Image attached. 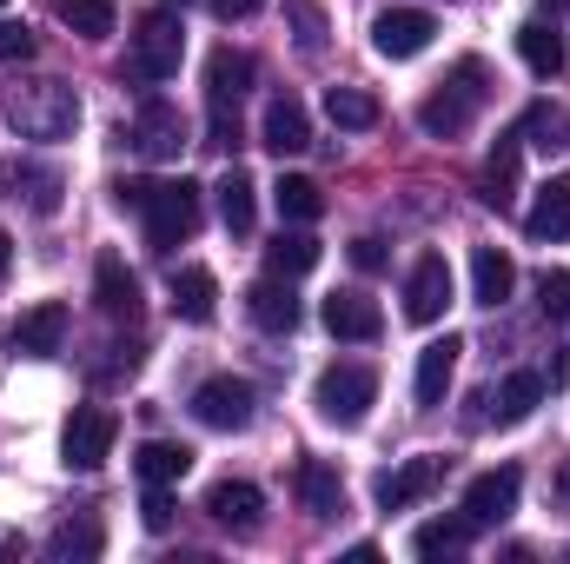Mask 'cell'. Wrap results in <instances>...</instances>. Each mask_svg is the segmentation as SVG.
Returning a JSON list of instances; mask_svg holds the SVG:
<instances>
[{
	"instance_id": "cell-1",
	"label": "cell",
	"mask_w": 570,
	"mask_h": 564,
	"mask_svg": "<svg viewBox=\"0 0 570 564\" xmlns=\"http://www.w3.org/2000/svg\"><path fill=\"white\" fill-rule=\"evenodd\" d=\"M0 107H7V127H13L20 140H67V134L80 127V94H73L67 80H53V74L13 80Z\"/></svg>"
},
{
	"instance_id": "cell-2",
	"label": "cell",
	"mask_w": 570,
	"mask_h": 564,
	"mask_svg": "<svg viewBox=\"0 0 570 564\" xmlns=\"http://www.w3.org/2000/svg\"><path fill=\"white\" fill-rule=\"evenodd\" d=\"M491 100V74H484V60L478 54H464L444 80H438V94H425V107H419V127H425L431 140H458L471 120H478V107Z\"/></svg>"
},
{
	"instance_id": "cell-3",
	"label": "cell",
	"mask_w": 570,
	"mask_h": 564,
	"mask_svg": "<svg viewBox=\"0 0 570 564\" xmlns=\"http://www.w3.org/2000/svg\"><path fill=\"white\" fill-rule=\"evenodd\" d=\"M179 54H186V27H179V13H173V7L146 13L140 27H134V47H127V80H134V87H159V80H173V74H179Z\"/></svg>"
},
{
	"instance_id": "cell-4",
	"label": "cell",
	"mask_w": 570,
	"mask_h": 564,
	"mask_svg": "<svg viewBox=\"0 0 570 564\" xmlns=\"http://www.w3.org/2000/svg\"><path fill=\"white\" fill-rule=\"evenodd\" d=\"M372 399H379V372H372V366H325V372H318V392H312L318 419L345 425V431L365 425Z\"/></svg>"
},
{
	"instance_id": "cell-5",
	"label": "cell",
	"mask_w": 570,
	"mask_h": 564,
	"mask_svg": "<svg viewBox=\"0 0 570 564\" xmlns=\"http://www.w3.org/2000/svg\"><path fill=\"white\" fill-rule=\"evenodd\" d=\"M140 220H146V246H153V253H173V246L193 240V226H199V186H193V179H159Z\"/></svg>"
},
{
	"instance_id": "cell-6",
	"label": "cell",
	"mask_w": 570,
	"mask_h": 564,
	"mask_svg": "<svg viewBox=\"0 0 570 564\" xmlns=\"http://www.w3.org/2000/svg\"><path fill=\"white\" fill-rule=\"evenodd\" d=\"M431 33H438V20H431L425 7H385V13L372 20V47H379L385 60H419L431 47Z\"/></svg>"
},
{
	"instance_id": "cell-7",
	"label": "cell",
	"mask_w": 570,
	"mask_h": 564,
	"mask_svg": "<svg viewBox=\"0 0 570 564\" xmlns=\"http://www.w3.org/2000/svg\"><path fill=\"white\" fill-rule=\"evenodd\" d=\"M518 492H524V478H518V465H498V471H478L471 485H464V518L484 532V525H504L511 512H518Z\"/></svg>"
},
{
	"instance_id": "cell-8",
	"label": "cell",
	"mask_w": 570,
	"mask_h": 564,
	"mask_svg": "<svg viewBox=\"0 0 570 564\" xmlns=\"http://www.w3.org/2000/svg\"><path fill=\"white\" fill-rule=\"evenodd\" d=\"M193 419L213 425V431L253 425V386H246V379H206V386L193 392Z\"/></svg>"
},
{
	"instance_id": "cell-9",
	"label": "cell",
	"mask_w": 570,
	"mask_h": 564,
	"mask_svg": "<svg viewBox=\"0 0 570 564\" xmlns=\"http://www.w3.org/2000/svg\"><path fill=\"white\" fill-rule=\"evenodd\" d=\"M114 438H120V419H114V412H100V406H87V412H73V419H67V438H60V451H67V465L94 471V465H107Z\"/></svg>"
},
{
	"instance_id": "cell-10",
	"label": "cell",
	"mask_w": 570,
	"mask_h": 564,
	"mask_svg": "<svg viewBox=\"0 0 570 564\" xmlns=\"http://www.w3.org/2000/svg\"><path fill=\"white\" fill-rule=\"evenodd\" d=\"M127 140H134L140 159H179V146H186V120H179V107H166V100H140Z\"/></svg>"
},
{
	"instance_id": "cell-11",
	"label": "cell",
	"mask_w": 570,
	"mask_h": 564,
	"mask_svg": "<svg viewBox=\"0 0 570 564\" xmlns=\"http://www.w3.org/2000/svg\"><path fill=\"white\" fill-rule=\"evenodd\" d=\"M444 305H451V266H444V253H425L405 280V319L431 325V319H444Z\"/></svg>"
},
{
	"instance_id": "cell-12",
	"label": "cell",
	"mask_w": 570,
	"mask_h": 564,
	"mask_svg": "<svg viewBox=\"0 0 570 564\" xmlns=\"http://www.w3.org/2000/svg\"><path fill=\"white\" fill-rule=\"evenodd\" d=\"M253 54H233V47H219L213 60H206V107L213 114H239V100H246V87H253Z\"/></svg>"
},
{
	"instance_id": "cell-13",
	"label": "cell",
	"mask_w": 570,
	"mask_h": 564,
	"mask_svg": "<svg viewBox=\"0 0 570 564\" xmlns=\"http://www.w3.org/2000/svg\"><path fill=\"white\" fill-rule=\"evenodd\" d=\"M524 233H531L538 246L570 240V173H551V179L538 186V200H531V213H524Z\"/></svg>"
},
{
	"instance_id": "cell-14",
	"label": "cell",
	"mask_w": 570,
	"mask_h": 564,
	"mask_svg": "<svg viewBox=\"0 0 570 564\" xmlns=\"http://www.w3.org/2000/svg\"><path fill=\"white\" fill-rule=\"evenodd\" d=\"M325 332L332 339H352V346H372L385 332V312L365 299V292H332L325 299Z\"/></svg>"
},
{
	"instance_id": "cell-15",
	"label": "cell",
	"mask_w": 570,
	"mask_h": 564,
	"mask_svg": "<svg viewBox=\"0 0 570 564\" xmlns=\"http://www.w3.org/2000/svg\"><path fill=\"white\" fill-rule=\"evenodd\" d=\"M438 478H444V458H405L399 471L379 478V505H385V512H412L419 498L438 492Z\"/></svg>"
},
{
	"instance_id": "cell-16",
	"label": "cell",
	"mask_w": 570,
	"mask_h": 564,
	"mask_svg": "<svg viewBox=\"0 0 570 564\" xmlns=\"http://www.w3.org/2000/svg\"><path fill=\"white\" fill-rule=\"evenodd\" d=\"M206 512H213V525H226V532H259L266 498H259V485H246V478H219V485L206 492Z\"/></svg>"
},
{
	"instance_id": "cell-17",
	"label": "cell",
	"mask_w": 570,
	"mask_h": 564,
	"mask_svg": "<svg viewBox=\"0 0 570 564\" xmlns=\"http://www.w3.org/2000/svg\"><path fill=\"white\" fill-rule=\"evenodd\" d=\"M94 305L107 319H140V280L127 273L120 253H100V266H94Z\"/></svg>"
},
{
	"instance_id": "cell-18",
	"label": "cell",
	"mask_w": 570,
	"mask_h": 564,
	"mask_svg": "<svg viewBox=\"0 0 570 564\" xmlns=\"http://www.w3.org/2000/svg\"><path fill=\"white\" fill-rule=\"evenodd\" d=\"M458 352H464V339H431L425 352H419V379H412V392H419V406H444V392H451V372H458Z\"/></svg>"
},
{
	"instance_id": "cell-19",
	"label": "cell",
	"mask_w": 570,
	"mask_h": 564,
	"mask_svg": "<svg viewBox=\"0 0 570 564\" xmlns=\"http://www.w3.org/2000/svg\"><path fill=\"white\" fill-rule=\"evenodd\" d=\"M484 419H498V425H524L538 406H544V372H511L498 392H484Z\"/></svg>"
},
{
	"instance_id": "cell-20",
	"label": "cell",
	"mask_w": 570,
	"mask_h": 564,
	"mask_svg": "<svg viewBox=\"0 0 570 564\" xmlns=\"http://www.w3.org/2000/svg\"><path fill=\"white\" fill-rule=\"evenodd\" d=\"M60 339H67V305H60V299L33 305V312L13 325V352H27V359H47V352H60Z\"/></svg>"
},
{
	"instance_id": "cell-21",
	"label": "cell",
	"mask_w": 570,
	"mask_h": 564,
	"mask_svg": "<svg viewBox=\"0 0 570 564\" xmlns=\"http://www.w3.org/2000/svg\"><path fill=\"white\" fill-rule=\"evenodd\" d=\"M173 312H179L186 325H213V312H219V280H213L206 266H179V273H173Z\"/></svg>"
},
{
	"instance_id": "cell-22",
	"label": "cell",
	"mask_w": 570,
	"mask_h": 564,
	"mask_svg": "<svg viewBox=\"0 0 570 564\" xmlns=\"http://www.w3.org/2000/svg\"><path fill=\"white\" fill-rule=\"evenodd\" d=\"M259 140L273 146V153H305L312 146V120H305V107L292 100V94H279L273 107H266V120H259Z\"/></svg>"
},
{
	"instance_id": "cell-23",
	"label": "cell",
	"mask_w": 570,
	"mask_h": 564,
	"mask_svg": "<svg viewBox=\"0 0 570 564\" xmlns=\"http://www.w3.org/2000/svg\"><path fill=\"white\" fill-rule=\"evenodd\" d=\"M511 285H518V266H511V253H498V246H478L471 253V299L478 305H504L511 299Z\"/></svg>"
},
{
	"instance_id": "cell-24",
	"label": "cell",
	"mask_w": 570,
	"mask_h": 564,
	"mask_svg": "<svg viewBox=\"0 0 570 564\" xmlns=\"http://www.w3.org/2000/svg\"><path fill=\"white\" fill-rule=\"evenodd\" d=\"M219 220H226V233H233V240H246V233H253V220H259V186H253V173H246V166H233V173L219 179Z\"/></svg>"
},
{
	"instance_id": "cell-25",
	"label": "cell",
	"mask_w": 570,
	"mask_h": 564,
	"mask_svg": "<svg viewBox=\"0 0 570 564\" xmlns=\"http://www.w3.org/2000/svg\"><path fill=\"white\" fill-rule=\"evenodd\" d=\"M246 312H253V325H266V332H292V325H298V299H292V285H279V273L246 292Z\"/></svg>"
},
{
	"instance_id": "cell-26",
	"label": "cell",
	"mask_w": 570,
	"mask_h": 564,
	"mask_svg": "<svg viewBox=\"0 0 570 564\" xmlns=\"http://www.w3.org/2000/svg\"><path fill=\"white\" fill-rule=\"evenodd\" d=\"M298 498H305L312 518H338V512H345V485H338V471L318 465V458L298 465Z\"/></svg>"
},
{
	"instance_id": "cell-27",
	"label": "cell",
	"mask_w": 570,
	"mask_h": 564,
	"mask_svg": "<svg viewBox=\"0 0 570 564\" xmlns=\"http://www.w3.org/2000/svg\"><path fill=\"white\" fill-rule=\"evenodd\" d=\"M273 206H279L285 226H312V220L325 213V193H318V179H305V173H285L279 186H273Z\"/></svg>"
},
{
	"instance_id": "cell-28",
	"label": "cell",
	"mask_w": 570,
	"mask_h": 564,
	"mask_svg": "<svg viewBox=\"0 0 570 564\" xmlns=\"http://www.w3.org/2000/svg\"><path fill=\"white\" fill-rule=\"evenodd\" d=\"M325 120H332L338 134H365V127H379V100H372L365 87H332V94H325Z\"/></svg>"
},
{
	"instance_id": "cell-29",
	"label": "cell",
	"mask_w": 570,
	"mask_h": 564,
	"mask_svg": "<svg viewBox=\"0 0 570 564\" xmlns=\"http://www.w3.org/2000/svg\"><path fill=\"white\" fill-rule=\"evenodd\" d=\"M518 153H524V146H518V134H504V140H498V153H491V166H484V206H498V213L518 200Z\"/></svg>"
},
{
	"instance_id": "cell-30",
	"label": "cell",
	"mask_w": 570,
	"mask_h": 564,
	"mask_svg": "<svg viewBox=\"0 0 570 564\" xmlns=\"http://www.w3.org/2000/svg\"><path fill=\"white\" fill-rule=\"evenodd\" d=\"M134 465H140L146 485H173V478H186V471H193V451H186V445H173V438H146Z\"/></svg>"
},
{
	"instance_id": "cell-31",
	"label": "cell",
	"mask_w": 570,
	"mask_h": 564,
	"mask_svg": "<svg viewBox=\"0 0 570 564\" xmlns=\"http://www.w3.org/2000/svg\"><path fill=\"white\" fill-rule=\"evenodd\" d=\"M471 532H478L471 518H431V525L412 532V552H419V558H458V552L471 545Z\"/></svg>"
},
{
	"instance_id": "cell-32",
	"label": "cell",
	"mask_w": 570,
	"mask_h": 564,
	"mask_svg": "<svg viewBox=\"0 0 570 564\" xmlns=\"http://www.w3.org/2000/svg\"><path fill=\"white\" fill-rule=\"evenodd\" d=\"M518 54H524V67H531L538 80H551V74L564 67V40H558L544 20H524V27H518Z\"/></svg>"
},
{
	"instance_id": "cell-33",
	"label": "cell",
	"mask_w": 570,
	"mask_h": 564,
	"mask_svg": "<svg viewBox=\"0 0 570 564\" xmlns=\"http://www.w3.org/2000/svg\"><path fill=\"white\" fill-rule=\"evenodd\" d=\"M266 266H273L279 280H298V273H312V266H318V240H312V233H279V240L266 246Z\"/></svg>"
},
{
	"instance_id": "cell-34",
	"label": "cell",
	"mask_w": 570,
	"mask_h": 564,
	"mask_svg": "<svg viewBox=\"0 0 570 564\" xmlns=\"http://www.w3.org/2000/svg\"><path fill=\"white\" fill-rule=\"evenodd\" d=\"M53 13H60L80 40H107V33H114V0H53Z\"/></svg>"
},
{
	"instance_id": "cell-35",
	"label": "cell",
	"mask_w": 570,
	"mask_h": 564,
	"mask_svg": "<svg viewBox=\"0 0 570 564\" xmlns=\"http://www.w3.org/2000/svg\"><path fill=\"white\" fill-rule=\"evenodd\" d=\"M285 20H292L298 54L318 60V54H325V13H318V0H285Z\"/></svg>"
},
{
	"instance_id": "cell-36",
	"label": "cell",
	"mask_w": 570,
	"mask_h": 564,
	"mask_svg": "<svg viewBox=\"0 0 570 564\" xmlns=\"http://www.w3.org/2000/svg\"><path fill=\"white\" fill-rule=\"evenodd\" d=\"M100 552V525H60L53 532V558H94Z\"/></svg>"
},
{
	"instance_id": "cell-37",
	"label": "cell",
	"mask_w": 570,
	"mask_h": 564,
	"mask_svg": "<svg viewBox=\"0 0 570 564\" xmlns=\"http://www.w3.org/2000/svg\"><path fill=\"white\" fill-rule=\"evenodd\" d=\"M0 60H33V27L27 20H0Z\"/></svg>"
},
{
	"instance_id": "cell-38",
	"label": "cell",
	"mask_w": 570,
	"mask_h": 564,
	"mask_svg": "<svg viewBox=\"0 0 570 564\" xmlns=\"http://www.w3.org/2000/svg\"><path fill=\"white\" fill-rule=\"evenodd\" d=\"M140 525H146V532H166V525H173V498H166V485H146Z\"/></svg>"
},
{
	"instance_id": "cell-39",
	"label": "cell",
	"mask_w": 570,
	"mask_h": 564,
	"mask_svg": "<svg viewBox=\"0 0 570 564\" xmlns=\"http://www.w3.org/2000/svg\"><path fill=\"white\" fill-rule=\"evenodd\" d=\"M538 299H544L551 319H570V273H544L538 280Z\"/></svg>"
},
{
	"instance_id": "cell-40",
	"label": "cell",
	"mask_w": 570,
	"mask_h": 564,
	"mask_svg": "<svg viewBox=\"0 0 570 564\" xmlns=\"http://www.w3.org/2000/svg\"><path fill=\"white\" fill-rule=\"evenodd\" d=\"M153 186H159V179H120V186H114V206H120V213H146Z\"/></svg>"
},
{
	"instance_id": "cell-41",
	"label": "cell",
	"mask_w": 570,
	"mask_h": 564,
	"mask_svg": "<svg viewBox=\"0 0 570 564\" xmlns=\"http://www.w3.org/2000/svg\"><path fill=\"white\" fill-rule=\"evenodd\" d=\"M27 186H33V193H27V200H33V213H53V206H60V179H53V173H33Z\"/></svg>"
},
{
	"instance_id": "cell-42",
	"label": "cell",
	"mask_w": 570,
	"mask_h": 564,
	"mask_svg": "<svg viewBox=\"0 0 570 564\" xmlns=\"http://www.w3.org/2000/svg\"><path fill=\"white\" fill-rule=\"evenodd\" d=\"M352 266L358 273H385V240H352Z\"/></svg>"
},
{
	"instance_id": "cell-43",
	"label": "cell",
	"mask_w": 570,
	"mask_h": 564,
	"mask_svg": "<svg viewBox=\"0 0 570 564\" xmlns=\"http://www.w3.org/2000/svg\"><path fill=\"white\" fill-rule=\"evenodd\" d=\"M206 7H213L219 20H253V13H259L266 0H206Z\"/></svg>"
},
{
	"instance_id": "cell-44",
	"label": "cell",
	"mask_w": 570,
	"mask_h": 564,
	"mask_svg": "<svg viewBox=\"0 0 570 564\" xmlns=\"http://www.w3.org/2000/svg\"><path fill=\"white\" fill-rule=\"evenodd\" d=\"M7 260H13V240H7V233H0V273H7Z\"/></svg>"
},
{
	"instance_id": "cell-45",
	"label": "cell",
	"mask_w": 570,
	"mask_h": 564,
	"mask_svg": "<svg viewBox=\"0 0 570 564\" xmlns=\"http://www.w3.org/2000/svg\"><path fill=\"white\" fill-rule=\"evenodd\" d=\"M564 498H570V465H564Z\"/></svg>"
},
{
	"instance_id": "cell-46",
	"label": "cell",
	"mask_w": 570,
	"mask_h": 564,
	"mask_svg": "<svg viewBox=\"0 0 570 564\" xmlns=\"http://www.w3.org/2000/svg\"><path fill=\"white\" fill-rule=\"evenodd\" d=\"M166 7H186V0H166Z\"/></svg>"
},
{
	"instance_id": "cell-47",
	"label": "cell",
	"mask_w": 570,
	"mask_h": 564,
	"mask_svg": "<svg viewBox=\"0 0 570 564\" xmlns=\"http://www.w3.org/2000/svg\"><path fill=\"white\" fill-rule=\"evenodd\" d=\"M0 7H7V0H0Z\"/></svg>"
}]
</instances>
